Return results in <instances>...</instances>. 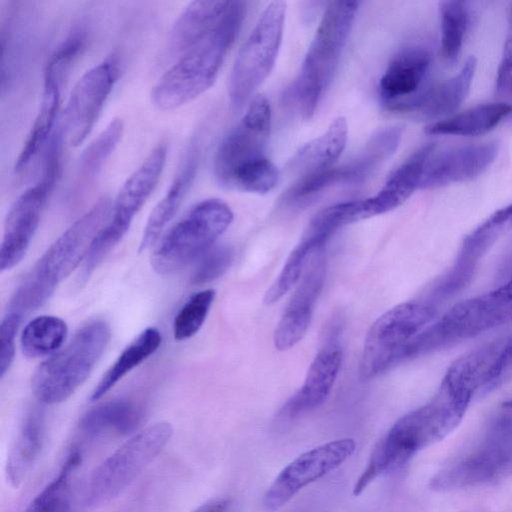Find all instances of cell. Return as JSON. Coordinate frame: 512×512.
Masks as SVG:
<instances>
[{
	"instance_id": "1",
	"label": "cell",
	"mask_w": 512,
	"mask_h": 512,
	"mask_svg": "<svg viewBox=\"0 0 512 512\" xmlns=\"http://www.w3.org/2000/svg\"><path fill=\"white\" fill-rule=\"evenodd\" d=\"M469 404L441 384L428 403L399 418L376 443L353 494L360 495L375 479L401 469L419 451L445 438L461 422Z\"/></svg>"
},
{
	"instance_id": "14",
	"label": "cell",
	"mask_w": 512,
	"mask_h": 512,
	"mask_svg": "<svg viewBox=\"0 0 512 512\" xmlns=\"http://www.w3.org/2000/svg\"><path fill=\"white\" fill-rule=\"evenodd\" d=\"M402 136L399 127L386 128L366 143L350 161L298 179L283 195L286 205H307L327 189L365 181L397 150Z\"/></svg>"
},
{
	"instance_id": "10",
	"label": "cell",
	"mask_w": 512,
	"mask_h": 512,
	"mask_svg": "<svg viewBox=\"0 0 512 512\" xmlns=\"http://www.w3.org/2000/svg\"><path fill=\"white\" fill-rule=\"evenodd\" d=\"M286 4L270 2L235 59L228 86L230 104L241 109L270 74L282 42Z\"/></svg>"
},
{
	"instance_id": "11",
	"label": "cell",
	"mask_w": 512,
	"mask_h": 512,
	"mask_svg": "<svg viewBox=\"0 0 512 512\" xmlns=\"http://www.w3.org/2000/svg\"><path fill=\"white\" fill-rule=\"evenodd\" d=\"M433 308L424 302L399 304L369 328L360 361V377L371 379L403 361L409 344L429 325Z\"/></svg>"
},
{
	"instance_id": "27",
	"label": "cell",
	"mask_w": 512,
	"mask_h": 512,
	"mask_svg": "<svg viewBox=\"0 0 512 512\" xmlns=\"http://www.w3.org/2000/svg\"><path fill=\"white\" fill-rule=\"evenodd\" d=\"M476 66L477 61L471 56L456 75L429 86L420 97L413 113L422 118L438 119L456 111L469 93Z\"/></svg>"
},
{
	"instance_id": "16",
	"label": "cell",
	"mask_w": 512,
	"mask_h": 512,
	"mask_svg": "<svg viewBox=\"0 0 512 512\" xmlns=\"http://www.w3.org/2000/svg\"><path fill=\"white\" fill-rule=\"evenodd\" d=\"M352 438H342L314 447L295 458L278 474L267 489L263 506L277 511L300 490L340 467L355 451Z\"/></svg>"
},
{
	"instance_id": "7",
	"label": "cell",
	"mask_w": 512,
	"mask_h": 512,
	"mask_svg": "<svg viewBox=\"0 0 512 512\" xmlns=\"http://www.w3.org/2000/svg\"><path fill=\"white\" fill-rule=\"evenodd\" d=\"M172 434V425L162 421L131 436L90 476L85 491L86 505L95 508L120 495L158 457Z\"/></svg>"
},
{
	"instance_id": "36",
	"label": "cell",
	"mask_w": 512,
	"mask_h": 512,
	"mask_svg": "<svg viewBox=\"0 0 512 512\" xmlns=\"http://www.w3.org/2000/svg\"><path fill=\"white\" fill-rule=\"evenodd\" d=\"M79 461V453L73 452L58 475L31 501L24 512H68L70 476Z\"/></svg>"
},
{
	"instance_id": "38",
	"label": "cell",
	"mask_w": 512,
	"mask_h": 512,
	"mask_svg": "<svg viewBox=\"0 0 512 512\" xmlns=\"http://www.w3.org/2000/svg\"><path fill=\"white\" fill-rule=\"evenodd\" d=\"M215 298V290L193 294L180 308L173 321V336L182 341L194 336L202 327Z\"/></svg>"
},
{
	"instance_id": "24",
	"label": "cell",
	"mask_w": 512,
	"mask_h": 512,
	"mask_svg": "<svg viewBox=\"0 0 512 512\" xmlns=\"http://www.w3.org/2000/svg\"><path fill=\"white\" fill-rule=\"evenodd\" d=\"M435 149V143L421 146L393 171L375 196L365 199L369 217L399 207L420 188L426 164Z\"/></svg>"
},
{
	"instance_id": "31",
	"label": "cell",
	"mask_w": 512,
	"mask_h": 512,
	"mask_svg": "<svg viewBox=\"0 0 512 512\" xmlns=\"http://www.w3.org/2000/svg\"><path fill=\"white\" fill-rule=\"evenodd\" d=\"M162 341L160 331L155 327L143 330L118 356L95 386L90 399L99 400L125 375L152 356Z\"/></svg>"
},
{
	"instance_id": "23",
	"label": "cell",
	"mask_w": 512,
	"mask_h": 512,
	"mask_svg": "<svg viewBox=\"0 0 512 512\" xmlns=\"http://www.w3.org/2000/svg\"><path fill=\"white\" fill-rule=\"evenodd\" d=\"M198 156V145L196 141H193L186 150L170 186L147 219L139 244L140 252L156 242L167 224L175 216L196 176Z\"/></svg>"
},
{
	"instance_id": "4",
	"label": "cell",
	"mask_w": 512,
	"mask_h": 512,
	"mask_svg": "<svg viewBox=\"0 0 512 512\" xmlns=\"http://www.w3.org/2000/svg\"><path fill=\"white\" fill-rule=\"evenodd\" d=\"M358 6V1L329 3L297 77L284 91V104L302 119L314 115L332 82Z\"/></svg>"
},
{
	"instance_id": "39",
	"label": "cell",
	"mask_w": 512,
	"mask_h": 512,
	"mask_svg": "<svg viewBox=\"0 0 512 512\" xmlns=\"http://www.w3.org/2000/svg\"><path fill=\"white\" fill-rule=\"evenodd\" d=\"M278 178L279 173L276 166L267 157H264L239 170L233 177L229 188L264 194L276 186Z\"/></svg>"
},
{
	"instance_id": "45",
	"label": "cell",
	"mask_w": 512,
	"mask_h": 512,
	"mask_svg": "<svg viewBox=\"0 0 512 512\" xmlns=\"http://www.w3.org/2000/svg\"><path fill=\"white\" fill-rule=\"evenodd\" d=\"M504 407L506 408H512V399L511 400H508L504 403Z\"/></svg>"
},
{
	"instance_id": "18",
	"label": "cell",
	"mask_w": 512,
	"mask_h": 512,
	"mask_svg": "<svg viewBox=\"0 0 512 512\" xmlns=\"http://www.w3.org/2000/svg\"><path fill=\"white\" fill-rule=\"evenodd\" d=\"M432 57L422 46H408L389 62L378 83L382 106L393 112L413 113L426 84Z\"/></svg>"
},
{
	"instance_id": "19",
	"label": "cell",
	"mask_w": 512,
	"mask_h": 512,
	"mask_svg": "<svg viewBox=\"0 0 512 512\" xmlns=\"http://www.w3.org/2000/svg\"><path fill=\"white\" fill-rule=\"evenodd\" d=\"M333 330L308 368L301 388L280 409V423L293 421L319 407L329 396L342 361L339 337Z\"/></svg>"
},
{
	"instance_id": "12",
	"label": "cell",
	"mask_w": 512,
	"mask_h": 512,
	"mask_svg": "<svg viewBox=\"0 0 512 512\" xmlns=\"http://www.w3.org/2000/svg\"><path fill=\"white\" fill-rule=\"evenodd\" d=\"M512 322V275L500 287L456 304L420 335L425 353Z\"/></svg>"
},
{
	"instance_id": "37",
	"label": "cell",
	"mask_w": 512,
	"mask_h": 512,
	"mask_svg": "<svg viewBox=\"0 0 512 512\" xmlns=\"http://www.w3.org/2000/svg\"><path fill=\"white\" fill-rule=\"evenodd\" d=\"M322 247L324 245L317 240L304 236L290 253L277 279L266 291L264 303L271 305L282 298L300 280L311 254Z\"/></svg>"
},
{
	"instance_id": "17",
	"label": "cell",
	"mask_w": 512,
	"mask_h": 512,
	"mask_svg": "<svg viewBox=\"0 0 512 512\" xmlns=\"http://www.w3.org/2000/svg\"><path fill=\"white\" fill-rule=\"evenodd\" d=\"M119 76L118 63L108 58L87 70L74 85L64 110L63 131L71 147L92 131Z\"/></svg>"
},
{
	"instance_id": "15",
	"label": "cell",
	"mask_w": 512,
	"mask_h": 512,
	"mask_svg": "<svg viewBox=\"0 0 512 512\" xmlns=\"http://www.w3.org/2000/svg\"><path fill=\"white\" fill-rule=\"evenodd\" d=\"M271 128V107L264 95H256L239 123L223 138L214 158L217 181L229 187L235 174L265 156Z\"/></svg>"
},
{
	"instance_id": "2",
	"label": "cell",
	"mask_w": 512,
	"mask_h": 512,
	"mask_svg": "<svg viewBox=\"0 0 512 512\" xmlns=\"http://www.w3.org/2000/svg\"><path fill=\"white\" fill-rule=\"evenodd\" d=\"M246 9V2L232 1L219 23L175 59L152 88L155 107L174 110L210 89L239 33Z\"/></svg>"
},
{
	"instance_id": "25",
	"label": "cell",
	"mask_w": 512,
	"mask_h": 512,
	"mask_svg": "<svg viewBox=\"0 0 512 512\" xmlns=\"http://www.w3.org/2000/svg\"><path fill=\"white\" fill-rule=\"evenodd\" d=\"M232 1H193L178 16L170 31L165 53L176 59L212 30L228 11Z\"/></svg>"
},
{
	"instance_id": "43",
	"label": "cell",
	"mask_w": 512,
	"mask_h": 512,
	"mask_svg": "<svg viewBox=\"0 0 512 512\" xmlns=\"http://www.w3.org/2000/svg\"><path fill=\"white\" fill-rule=\"evenodd\" d=\"M22 319L15 314L7 313L2 319L1 350H0V377L3 378L10 369L15 355V339Z\"/></svg>"
},
{
	"instance_id": "13",
	"label": "cell",
	"mask_w": 512,
	"mask_h": 512,
	"mask_svg": "<svg viewBox=\"0 0 512 512\" xmlns=\"http://www.w3.org/2000/svg\"><path fill=\"white\" fill-rule=\"evenodd\" d=\"M59 146L60 135H53L45 155L41 178L24 190L9 208L0 247L1 272L16 266L30 246L58 177Z\"/></svg>"
},
{
	"instance_id": "40",
	"label": "cell",
	"mask_w": 512,
	"mask_h": 512,
	"mask_svg": "<svg viewBox=\"0 0 512 512\" xmlns=\"http://www.w3.org/2000/svg\"><path fill=\"white\" fill-rule=\"evenodd\" d=\"M512 227V202L495 211L487 220L476 228L465 240L463 248L465 253L476 251L474 257L479 255L502 233Z\"/></svg>"
},
{
	"instance_id": "41",
	"label": "cell",
	"mask_w": 512,
	"mask_h": 512,
	"mask_svg": "<svg viewBox=\"0 0 512 512\" xmlns=\"http://www.w3.org/2000/svg\"><path fill=\"white\" fill-rule=\"evenodd\" d=\"M233 259V251L229 246H213L199 257V261L191 276L194 285L206 284L222 276L229 268Z\"/></svg>"
},
{
	"instance_id": "6",
	"label": "cell",
	"mask_w": 512,
	"mask_h": 512,
	"mask_svg": "<svg viewBox=\"0 0 512 512\" xmlns=\"http://www.w3.org/2000/svg\"><path fill=\"white\" fill-rule=\"evenodd\" d=\"M167 158V144L158 143L121 186L108 218L94 237L82 263L85 281L114 249L129 230L133 219L146 203L162 175Z\"/></svg>"
},
{
	"instance_id": "34",
	"label": "cell",
	"mask_w": 512,
	"mask_h": 512,
	"mask_svg": "<svg viewBox=\"0 0 512 512\" xmlns=\"http://www.w3.org/2000/svg\"><path fill=\"white\" fill-rule=\"evenodd\" d=\"M369 218L365 199L338 203L320 211L311 221L305 236L325 243L340 228Z\"/></svg>"
},
{
	"instance_id": "22",
	"label": "cell",
	"mask_w": 512,
	"mask_h": 512,
	"mask_svg": "<svg viewBox=\"0 0 512 512\" xmlns=\"http://www.w3.org/2000/svg\"><path fill=\"white\" fill-rule=\"evenodd\" d=\"M499 150L496 141L447 149L430 156L420 188L435 189L474 179L494 162Z\"/></svg>"
},
{
	"instance_id": "33",
	"label": "cell",
	"mask_w": 512,
	"mask_h": 512,
	"mask_svg": "<svg viewBox=\"0 0 512 512\" xmlns=\"http://www.w3.org/2000/svg\"><path fill=\"white\" fill-rule=\"evenodd\" d=\"M123 130L122 120L115 118L85 148L79 159L74 188H84L98 176L103 165L118 145Z\"/></svg>"
},
{
	"instance_id": "44",
	"label": "cell",
	"mask_w": 512,
	"mask_h": 512,
	"mask_svg": "<svg viewBox=\"0 0 512 512\" xmlns=\"http://www.w3.org/2000/svg\"><path fill=\"white\" fill-rule=\"evenodd\" d=\"M230 505L231 501L229 498L218 497L205 502L193 512H227Z\"/></svg>"
},
{
	"instance_id": "32",
	"label": "cell",
	"mask_w": 512,
	"mask_h": 512,
	"mask_svg": "<svg viewBox=\"0 0 512 512\" xmlns=\"http://www.w3.org/2000/svg\"><path fill=\"white\" fill-rule=\"evenodd\" d=\"M67 333V324L61 318L53 315L35 317L21 333L22 352L30 358L52 354L62 346Z\"/></svg>"
},
{
	"instance_id": "9",
	"label": "cell",
	"mask_w": 512,
	"mask_h": 512,
	"mask_svg": "<svg viewBox=\"0 0 512 512\" xmlns=\"http://www.w3.org/2000/svg\"><path fill=\"white\" fill-rule=\"evenodd\" d=\"M233 220L224 201L205 199L193 206L166 234L151 257V266L161 275L172 274L213 247Z\"/></svg>"
},
{
	"instance_id": "8",
	"label": "cell",
	"mask_w": 512,
	"mask_h": 512,
	"mask_svg": "<svg viewBox=\"0 0 512 512\" xmlns=\"http://www.w3.org/2000/svg\"><path fill=\"white\" fill-rule=\"evenodd\" d=\"M512 475V413L500 415L482 439L430 480L435 491L477 487Z\"/></svg>"
},
{
	"instance_id": "30",
	"label": "cell",
	"mask_w": 512,
	"mask_h": 512,
	"mask_svg": "<svg viewBox=\"0 0 512 512\" xmlns=\"http://www.w3.org/2000/svg\"><path fill=\"white\" fill-rule=\"evenodd\" d=\"M137 405L127 400H112L89 410L79 422V430L88 437L106 433L127 435L135 431L141 421Z\"/></svg>"
},
{
	"instance_id": "26",
	"label": "cell",
	"mask_w": 512,
	"mask_h": 512,
	"mask_svg": "<svg viewBox=\"0 0 512 512\" xmlns=\"http://www.w3.org/2000/svg\"><path fill=\"white\" fill-rule=\"evenodd\" d=\"M347 138L346 119H334L322 135L309 141L296 152L289 163V169L301 178L334 166L345 149Z\"/></svg>"
},
{
	"instance_id": "28",
	"label": "cell",
	"mask_w": 512,
	"mask_h": 512,
	"mask_svg": "<svg viewBox=\"0 0 512 512\" xmlns=\"http://www.w3.org/2000/svg\"><path fill=\"white\" fill-rule=\"evenodd\" d=\"M512 114L507 102L484 103L425 127L429 135L479 136L497 127Z\"/></svg>"
},
{
	"instance_id": "35",
	"label": "cell",
	"mask_w": 512,
	"mask_h": 512,
	"mask_svg": "<svg viewBox=\"0 0 512 512\" xmlns=\"http://www.w3.org/2000/svg\"><path fill=\"white\" fill-rule=\"evenodd\" d=\"M470 21L469 7L463 1H444L440 5L441 48L444 58L459 57Z\"/></svg>"
},
{
	"instance_id": "42",
	"label": "cell",
	"mask_w": 512,
	"mask_h": 512,
	"mask_svg": "<svg viewBox=\"0 0 512 512\" xmlns=\"http://www.w3.org/2000/svg\"><path fill=\"white\" fill-rule=\"evenodd\" d=\"M507 33L495 79V92L499 97L512 99V3L507 15Z\"/></svg>"
},
{
	"instance_id": "21",
	"label": "cell",
	"mask_w": 512,
	"mask_h": 512,
	"mask_svg": "<svg viewBox=\"0 0 512 512\" xmlns=\"http://www.w3.org/2000/svg\"><path fill=\"white\" fill-rule=\"evenodd\" d=\"M322 249H316L311 254L301 281L277 324L274 332V345L278 350H287L296 345L309 328L313 308L325 278Z\"/></svg>"
},
{
	"instance_id": "5",
	"label": "cell",
	"mask_w": 512,
	"mask_h": 512,
	"mask_svg": "<svg viewBox=\"0 0 512 512\" xmlns=\"http://www.w3.org/2000/svg\"><path fill=\"white\" fill-rule=\"evenodd\" d=\"M111 336L109 325L94 320L82 326L61 350L35 370L31 387L45 404L67 400L88 378L105 351Z\"/></svg>"
},
{
	"instance_id": "29",
	"label": "cell",
	"mask_w": 512,
	"mask_h": 512,
	"mask_svg": "<svg viewBox=\"0 0 512 512\" xmlns=\"http://www.w3.org/2000/svg\"><path fill=\"white\" fill-rule=\"evenodd\" d=\"M43 439V415L33 410L26 416L8 453L5 471L12 487H19L26 478L38 458Z\"/></svg>"
},
{
	"instance_id": "20",
	"label": "cell",
	"mask_w": 512,
	"mask_h": 512,
	"mask_svg": "<svg viewBox=\"0 0 512 512\" xmlns=\"http://www.w3.org/2000/svg\"><path fill=\"white\" fill-rule=\"evenodd\" d=\"M73 58L58 48L47 61L43 73L41 101L32 127L15 161L14 171H24L53 137L60 109L62 72Z\"/></svg>"
},
{
	"instance_id": "3",
	"label": "cell",
	"mask_w": 512,
	"mask_h": 512,
	"mask_svg": "<svg viewBox=\"0 0 512 512\" xmlns=\"http://www.w3.org/2000/svg\"><path fill=\"white\" fill-rule=\"evenodd\" d=\"M111 208L110 199L101 197L69 226L44 252L15 290L8 313L22 320L44 305L57 286L84 260Z\"/></svg>"
}]
</instances>
